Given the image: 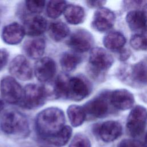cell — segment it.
<instances>
[{"mask_svg": "<svg viewBox=\"0 0 147 147\" xmlns=\"http://www.w3.org/2000/svg\"><path fill=\"white\" fill-rule=\"evenodd\" d=\"M38 133L47 138L58 133L65 126V115L63 111L55 107H51L40 111L35 121Z\"/></svg>", "mask_w": 147, "mask_h": 147, "instance_id": "1", "label": "cell"}, {"mask_svg": "<svg viewBox=\"0 0 147 147\" xmlns=\"http://www.w3.org/2000/svg\"><path fill=\"white\" fill-rule=\"evenodd\" d=\"M0 127L5 134L17 138H25L30 133L26 117L14 110L7 111L3 114L0 119Z\"/></svg>", "mask_w": 147, "mask_h": 147, "instance_id": "2", "label": "cell"}, {"mask_svg": "<svg viewBox=\"0 0 147 147\" xmlns=\"http://www.w3.org/2000/svg\"><path fill=\"white\" fill-rule=\"evenodd\" d=\"M114 61L112 55L105 49L100 47L93 48L90 53L87 71L94 79L101 80L104 78Z\"/></svg>", "mask_w": 147, "mask_h": 147, "instance_id": "3", "label": "cell"}, {"mask_svg": "<svg viewBox=\"0 0 147 147\" xmlns=\"http://www.w3.org/2000/svg\"><path fill=\"white\" fill-rule=\"evenodd\" d=\"M47 98L45 87L36 84H28L23 88L19 105L24 109L33 110L41 106Z\"/></svg>", "mask_w": 147, "mask_h": 147, "instance_id": "4", "label": "cell"}, {"mask_svg": "<svg viewBox=\"0 0 147 147\" xmlns=\"http://www.w3.org/2000/svg\"><path fill=\"white\" fill-rule=\"evenodd\" d=\"M91 89V84L85 78L81 76L69 78L65 98L76 102L82 100L90 94Z\"/></svg>", "mask_w": 147, "mask_h": 147, "instance_id": "5", "label": "cell"}, {"mask_svg": "<svg viewBox=\"0 0 147 147\" xmlns=\"http://www.w3.org/2000/svg\"><path fill=\"white\" fill-rule=\"evenodd\" d=\"M147 121V110L144 106L137 105L130 111L126 122V129L133 137L140 136L144 131Z\"/></svg>", "mask_w": 147, "mask_h": 147, "instance_id": "6", "label": "cell"}, {"mask_svg": "<svg viewBox=\"0 0 147 147\" xmlns=\"http://www.w3.org/2000/svg\"><path fill=\"white\" fill-rule=\"evenodd\" d=\"M110 95L104 92L95 96L83 106L86 117L89 116L95 118L105 117L109 111Z\"/></svg>", "mask_w": 147, "mask_h": 147, "instance_id": "7", "label": "cell"}, {"mask_svg": "<svg viewBox=\"0 0 147 147\" xmlns=\"http://www.w3.org/2000/svg\"><path fill=\"white\" fill-rule=\"evenodd\" d=\"M0 91L2 98L10 104L19 103L23 93V88L19 83L10 76L3 77L0 82Z\"/></svg>", "mask_w": 147, "mask_h": 147, "instance_id": "8", "label": "cell"}, {"mask_svg": "<svg viewBox=\"0 0 147 147\" xmlns=\"http://www.w3.org/2000/svg\"><path fill=\"white\" fill-rule=\"evenodd\" d=\"M67 44L76 52L84 53L92 49L94 38L92 35L87 30L79 29L71 34Z\"/></svg>", "mask_w": 147, "mask_h": 147, "instance_id": "9", "label": "cell"}, {"mask_svg": "<svg viewBox=\"0 0 147 147\" xmlns=\"http://www.w3.org/2000/svg\"><path fill=\"white\" fill-rule=\"evenodd\" d=\"M115 16L110 9L102 7L94 13L91 26L94 29L100 32L109 30L115 24Z\"/></svg>", "mask_w": 147, "mask_h": 147, "instance_id": "10", "label": "cell"}, {"mask_svg": "<svg viewBox=\"0 0 147 147\" xmlns=\"http://www.w3.org/2000/svg\"><path fill=\"white\" fill-rule=\"evenodd\" d=\"M9 72L19 80L26 81L32 79L33 71L30 63L22 55L14 57L9 67Z\"/></svg>", "mask_w": 147, "mask_h": 147, "instance_id": "11", "label": "cell"}, {"mask_svg": "<svg viewBox=\"0 0 147 147\" xmlns=\"http://www.w3.org/2000/svg\"><path fill=\"white\" fill-rule=\"evenodd\" d=\"M56 73V64L53 59L44 57L38 59L34 65V74L41 82H49Z\"/></svg>", "mask_w": 147, "mask_h": 147, "instance_id": "12", "label": "cell"}, {"mask_svg": "<svg viewBox=\"0 0 147 147\" xmlns=\"http://www.w3.org/2000/svg\"><path fill=\"white\" fill-rule=\"evenodd\" d=\"M25 34L32 37H37L44 33L47 28V20L38 14L26 16L22 25Z\"/></svg>", "mask_w": 147, "mask_h": 147, "instance_id": "13", "label": "cell"}, {"mask_svg": "<svg viewBox=\"0 0 147 147\" xmlns=\"http://www.w3.org/2000/svg\"><path fill=\"white\" fill-rule=\"evenodd\" d=\"M110 102L116 109L126 110L133 108L134 98V95L127 90L117 89L110 93Z\"/></svg>", "mask_w": 147, "mask_h": 147, "instance_id": "14", "label": "cell"}, {"mask_svg": "<svg viewBox=\"0 0 147 147\" xmlns=\"http://www.w3.org/2000/svg\"><path fill=\"white\" fill-rule=\"evenodd\" d=\"M25 32L22 25L17 22L10 23L3 27L1 37L8 45H17L23 40Z\"/></svg>", "mask_w": 147, "mask_h": 147, "instance_id": "15", "label": "cell"}, {"mask_svg": "<svg viewBox=\"0 0 147 147\" xmlns=\"http://www.w3.org/2000/svg\"><path fill=\"white\" fill-rule=\"evenodd\" d=\"M128 79L133 86H147V59H143L134 64L129 69Z\"/></svg>", "mask_w": 147, "mask_h": 147, "instance_id": "16", "label": "cell"}, {"mask_svg": "<svg viewBox=\"0 0 147 147\" xmlns=\"http://www.w3.org/2000/svg\"><path fill=\"white\" fill-rule=\"evenodd\" d=\"M122 132L121 124L116 121H107L102 123L98 129L101 140L105 142H111L119 137Z\"/></svg>", "mask_w": 147, "mask_h": 147, "instance_id": "17", "label": "cell"}, {"mask_svg": "<svg viewBox=\"0 0 147 147\" xmlns=\"http://www.w3.org/2000/svg\"><path fill=\"white\" fill-rule=\"evenodd\" d=\"M46 44L42 38H36L27 41L24 45L25 53L33 59H40L44 53Z\"/></svg>", "mask_w": 147, "mask_h": 147, "instance_id": "18", "label": "cell"}, {"mask_svg": "<svg viewBox=\"0 0 147 147\" xmlns=\"http://www.w3.org/2000/svg\"><path fill=\"white\" fill-rule=\"evenodd\" d=\"M125 37L119 32L112 31L108 33L103 39V44L107 49L119 52L125 45Z\"/></svg>", "mask_w": 147, "mask_h": 147, "instance_id": "19", "label": "cell"}, {"mask_svg": "<svg viewBox=\"0 0 147 147\" xmlns=\"http://www.w3.org/2000/svg\"><path fill=\"white\" fill-rule=\"evenodd\" d=\"M84 9L78 5H67L64 11V16L67 22L72 25H78L82 23L85 19Z\"/></svg>", "mask_w": 147, "mask_h": 147, "instance_id": "20", "label": "cell"}, {"mask_svg": "<svg viewBox=\"0 0 147 147\" xmlns=\"http://www.w3.org/2000/svg\"><path fill=\"white\" fill-rule=\"evenodd\" d=\"M126 21L129 28L135 32L146 30L145 22L141 10H131L126 16Z\"/></svg>", "mask_w": 147, "mask_h": 147, "instance_id": "21", "label": "cell"}, {"mask_svg": "<svg viewBox=\"0 0 147 147\" xmlns=\"http://www.w3.org/2000/svg\"><path fill=\"white\" fill-rule=\"evenodd\" d=\"M69 33L68 26L61 21H55L52 22L48 27V34L50 37L56 42H59Z\"/></svg>", "mask_w": 147, "mask_h": 147, "instance_id": "22", "label": "cell"}, {"mask_svg": "<svg viewBox=\"0 0 147 147\" xmlns=\"http://www.w3.org/2000/svg\"><path fill=\"white\" fill-rule=\"evenodd\" d=\"M67 114L73 127H78L82 125L87 117L83 107L78 105H70L67 109Z\"/></svg>", "mask_w": 147, "mask_h": 147, "instance_id": "23", "label": "cell"}, {"mask_svg": "<svg viewBox=\"0 0 147 147\" xmlns=\"http://www.w3.org/2000/svg\"><path fill=\"white\" fill-rule=\"evenodd\" d=\"M82 61L81 57L72 52H64L62 54L60 63L62 69L66 72L74 71Z\"/></svg>", "mask_w": 147, "mask_h": 147, "instance_id": "24", "label": "cell"}, {"mask_svg": "<svg viewBox=\"0 0 147 147\" xmlns=\"http://www.w3.org/2000/svg\"><path fill=\"white\" fill-rule=\"evenodd\" d=\"M72 129L69 126H65L61 130L56 134L45 140L50 144L60 147L65 145L70 140L72 135Z\"/></svg>", "mask_w": 147, "mask_h": 147, "instance_id": "25", "label": "cell"}, {"mask_svg": "<svg viewBox=\"0 0 147 147\" xmlns=\"http://www.w3.org/2000/svg\"><path fill=\"white\" fill-rule=\"evenodd\" d=\"M67 6L65 1H49L47 5V16L51 18H57L64 13Z\"/></svg>", "mask_w": 147, "mask_h": 147, "instance_id": "26", "label": "cell"}, {"mask_svg": "<svg viewBox=\"0 0 147 147\" xmlns=\"http://www.w3.org/2000/svg\"><path fill=\"white\" fill-rule=\"evenodd\" d=\"M130 44L136 50L147 51V30L133 35L130 38Z\"/></svg>", "mask_w": 147, "mask_h": 147, "instance_id": "27", "label": "cell"}, {"mask_svg": "<svg viewBox=\"0 0 147 147\" xmlns=\"http://www.w3.org/2000/svg\"><path fill=\"white\" fill-rule=\"evenodd\" d=\"M25 3L26 9L33 14H38L42 12L45 5V1H26Z\"/></svg>", "mask_w": 147, "mask_h": 147, "instance_id": "28", "label": "cell"}, {"mask_svg": "<svg viewBox=\"0 0 147 147\" xmlns=\"http://www.w3.org/2000/svg\"><path fill=\"white\" fill-rule=\"evenodd\" d=\"M69 147H91V142L86 136L79 133L74 137Z\"/></svg>", "mask_w": 147, "mask_h": 147, "instance_id": "29", "label": "cell"}, {"mask_svg": "<svg viewBox=\"0 0 147 147\" xmlns=\"http://www.w3.org/2000/svg\"><path fill=\"white\" fill-rule=\"evenodd\" d=\"M117 147H145V146L136 140L124 139L118 144Z\"/></svg>", "mask_w": 147, "mask_h": 147, "instance_id": "30", "label": "cell"}, {"mask_svg": "<svg viewBox=\"0 0 147 147\" xmlns=\"http://www.w3.org/2000/svg\"><path fill=\"white\" fill-rule=\"evenodd\" d=\"M9 53L5 49H0V71H1L6 65L8 61Z\"/></svg>", "mask_w": 147, "mask_h": 147, "instance_id": "31", "label": "cell"}, {"mask_svg": "<svg viewBox=\"0 0 147 147\" xmlns=\"http://www.w3.org/2000/svg\"><path fill=\"white\" fill-rule=\"evenodd\" d=\"M105 1H86L87 5L91 8H100L106 3Z\"/></svg>", "mask_w": 147, "mask_h": 147, "instance_id": "32", "label": "cell"}, {"mask_svg": "<svg viewBox=\"0 0 147 147\" xmlns=\"http://www.w3.org/2000/svg\"><path fill=\"white\" fill-rule=\"evenodd\" d=\"M119 59H121V60H122V61L127 60L129 57L130 55V51L125 49H122L121 51L119 52Z\"/></svg>", "mask_w": 147, "mask_h": 147, "instance_id": "33", "label": "cell"}, {"mask_svg": "<svg viewBox=\"0 0 147 147\" xmlns=\"http://www.w3.org/2000/svg\"><path fill=\"white\" fill-rule=\"evenodd\" d=\"M141 10L142 13L144 18V20H145V22L146 27V29H147V3H145L143 6V7H142V8Z\"/></svg>", "mask_w": 147, "mask_h": 147, "instance_id": "34", "label": "cell"}, {"mask_svg": "<svg viewBox=\"0 0 147 147\" xmlns=\"http://www.w3.org/2000/svg\"><path fill=\"white\" fill-rule=\"evenodd\" d=\"M4 107V103L0 99V112L2 110V109H3Z\"/></svg>", "mask_w": 147, "mask_h": 147, "instance_id": "35", "label": "cell"}, {"mask_svg": "<svg viewBox=\"0 0 147 147\" xmlns=\"http://www.w3.org/2000/svg\"><path fill=\"white\" fill-rule=\"evenodd\" d=\"M145 147H147V134L146 135V137H145Z\"/></svg>", "mask_w": 147, "mask_h": 147, "instance_id": "36", "label": "cell"}, {"mask_svg": "<svg viewBox=\"0 0 147 147\" xmlns=\"http://www.w3.org/2000/svg\"><path fill=\"white\" fill-rule=\"evenodd\" d=\"M42 147H57V146H55L53 145V146H42Z\"/></svg>", "mask_w": 147, "mask_h": 147, "instance_id": "37", "label": "cell"}, {"mask_svg": "<svg viewBox=\"0 0 147 147\" xmlns=\"http://www.w3.org/2000/svg\"><path fill=\"white\" fill-rule=\"evenodd\" d=\"M0 16H1V11H0ZM0 24H1V20H0Z\"/></svg>", "mask_w": 147, "mask_h": 147, "instance_id": "38", "label": "cell"}]
</instances>
